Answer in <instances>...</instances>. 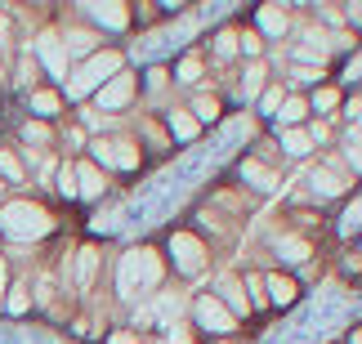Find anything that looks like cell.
I'll return each instance as SVG.
<instances>
[{
    "mask_svg": "<svg viewBox=\"0 0 362 344\" xmlns=\"http://www.w3.org/2000/svg\"><path fill=\"white\" fill-rule=\"evenodd\" d=\"M0 228H5L13 242H36V237H49L54 232V219H49V210H40L32 201H9L5 210H0Z\"/></svg>",
    "mask_w": 362,
    "mask_h": 344,
    "instance_id": "1",
    "label": "cell"
},
{
    "mask_svg": "<svg viewBox=\"0 0 362 344\" xmlns=\"http://www.w3.org/2000/svg\"><path fill=\"white\" fill-rule=\"evenodd\" d=\"M112 76H121V54H117V49H103V54H94V59L72 76L67 94H90L99 81H112Z\"/></svg>",
    "mask_w": 362,
    "mask_h": 344,
    "instance_id": "2",
    "label": "cell"
},
{
    "mask_svg": "<svg viewBox=\"0 0 362 344\" xmlns=\"http://www.w3.org/2000/svg\"><path fill=\"white\" fill-rule=\"evenodd\" d=\"M170 255H175L179 273H202V264H206V246L192 237V232H175V237H170Z\"/></svg>",
    "mask_w": 362,
    "mask_h": 344,
    "instance_id": "3",
    "label": "cell"
},
{
    "mask_svg": "<svg viewBox=\"0 0 362 344\" xmlns=\"http://www.w3.org/2000/svg\"><path fill=\"white\" fill-rule=\"evenodd\" d=\"M197 322L206 326V331H219V336L238 326V318H233V313L219 304V295H202V299H197Z\"/></svg>",
    "mask_w": 362,
    "mask_h": 344,
    "instance_id": "4",
    "label": "cell"
},
{
    "mask_svg": "<svg viewBox=\"0 0 362 344\" xmlns=\"http://www.w3.org/2000/svg\"><path fill=\"white\" fill-rule=\"evenodd\" d=\"M139 286H144V251H130L121 259V278H117V291L130 299V295H139Z\"/></svg>",
    "mask_w": 362,
    "mask_h": 344,
    "instance_id": "5",
    "label": "cell"
},
{
    "mask_svg": "<svg viewBox=\"0 0 362 344\" xmlns=\"http://www.w3.org/2000/svg\"><path fill=\"white\" fill-rule=\"evenodd\" d=\"M134 99V81L130 76H112V81H107V85L99 90V107H107V112H112V107H125V103H130Z\"/></svg>",
    "mask_w": 362,
    "mask_h": 344,
    "instance_id": "6",
    "label": "cell"
},
{
    "mask_svg": "<svg viewBox=\"0 0 362 344\" xmlns=\"http://www.w3.org/2000/svg\"><path fill=\"white\" fill-rule=\"evenodd\" d=\"M36 49H40V63H45V67H49V72L59 76V81H67V49L59 45V40H54V36H45Z\"/></svg>",
    "mask_w": 362,
    "mask_h": 344,
    "instance_id": "7",
    "label": "cell"
},
{
    "mask_svg": "<svg viewBox=\"0 0 362 344\" xmlns=\"http://www.w3.org/2000/svg\"><path fill=\"white\" fill-rule=\"evenodd\" d=\"M81 9H90V18L103 23V27H125L130 23V9L125 5H81Z\"/></svg>",
    "mask_w": 362,
    "mask_h": 344,
    "instance_id": "8",
    "label": "cell"
},
{
    "mask_svg": "<svg viewBox=\"0 0 362 344\" xmlns=\"http://www.w3.org/2000/svg\"><path fill=\"white\" fill-rule=\"evenodd\" d=\"M103 174L94 170V166H81L76 170V197H103Z\"/></svg>",
    "mask_w": 362,
    "mask_h": 344,
    "instance_id": "9",
    "label": "cell"
},
{
    "mask_svg": "<svg viewBox=\"0 0 362 344\" xmlns=\"http://www.w3.org/2000/svg\"><path fill=\"white\" fill-rule=\"evenodd\" d=\"M259 27H264L269 36H282L286 27H291V18H286L282 5H259Z\"/></svg>",
    "mask_w": 362,
    "mask_h": 344,
    "instance_id": "10",
    "label": "cell"
},
{
    "mask_svg": "<svg viewBox=\"0 0 362 344\" xmlns=\"http://www.w3.org/2000/svg\"><path fill=\"white\" fill-rule=\"evenodd\" d=\"M277 255H282L286 264H304V259H309V242L304 237H277Z\"/></svg>",
    "mask_w": 362,
    "mask_h": 344,
    "instance_id": "11",
    "label": "cell"
},
{
    "mask_svg": "<svg viewBox=\"0 0 362 344\" xmlns=\"http://www.w3.org/2000/svg\"><path fill=\"white\" fill-rule=\"evenodd\" d=\"M94 268H99V251L86 246V251L76 255V286H90L94 282Z\"/></svg>",
    "mask_w": 362,
    "mask_h": 344,
    "instance_id": "12",
    "label": "cell"
},
{
    "mask_svg": "<svg viewBox=\"0 0 362 344\" xmlns=\"http://www.w3.org/2000/svg\"><path fill=\"white\" fill-rule=\"evenodd\" d=\"M313 188H317V192H322V197H340V192H344V188H349V184H344V179H340V174H331V170L322 166V170H313Z\"/></svg>",
    "mask_w": 362,
    "mask_h": 344,
    "instance_id": "13",
    "label": "cell"
},
{
    "mask_svg": "<svg viewBox=\"0 0 362 344\" xmlns=\"http://www.w3.org/2000/svg\"><path fill=\"white\" fill-rule=\"evenodd\" d=\"M269 299L273 304H291V299H296V282L282 278V273H273L269 278Z\"/></svg>",
    "mask_w": 362,
    "mask_h": 344,
    "instance_id": "14",
    "label": "cell"
},
{
    "mask_svg": "<svg viewBox=\"0 0 362 344\" xmlns=\"http://www.w3.org/2000/svg\"><path fill=\"white\" fill-rule=\"evenodd\" d=\"M282 148L291 157H309V148H313V139L304 130H282Z\"/></svg>",
    "mask_w": 362,
    "mask_h": 344,
    "instance_id": "15",
    "label": "cell"
},
{
    "mask_svg": "<svg viewBox=\"0 0 362 344\" xmlns=\"http://www.w3.org/2000/svg\"><path fill=\"white\" fill-rule=\"evenodd\" d=\"M219 291H224V299H228V313H233V318H242V313H250V299L242 295V286H238V282H224Z\"/></svg>",
    "mask_w": 362,
    "mask_h": 344,
    "instance_id": "16",
    "label": "cell"
},
{
    "mask_svg": "<svg viewBox=\"0 0 362 344\" xmlns=\"http://www.w3.org/2000/svg\"><path fill=\"white\" fill-rule=\"evenodd\" d=\"M32 107H36L40 117H54V112L63 107V99H59L54 90H32Z\"/></svg>",
    "mask_w": 362,
    "mask_h": 344,
    "instance_id": "17",
    "label": "cell"
},
{
    "mask_svg": "<svg viewBox=\"0 0 362 344\" xmlns=\"http://www.w3.org/2000/svg\"><path fill=\"white\" fill-rule=\"evenodd\" d=\"M170 130L179 139H192V134H197V121H192V112H170Z\"/></svg>",
    "mask_w": 362,
    "mask_h": 344,
    "instance_id": "18",
    "label": "cell"
},
{
    "mask_svg": "<svg viewBox=\"0 0 362 344\" xmlns=\"http://www.w3.org/2000/svg\"><path fill=\"white\" fill-rule=\"evenodd\" d=\"M282 103H286V94H282V85H269V90H264V99H259V107H264V117L282 112Z\"/></svg>",
    "mask_w": 362,
    "mask_h": 344,
    "instance_id": "19",
    "label": "cell"
},
{
    "mask_svg": "<svg viewBox=\"0 0 362 344\" xmlns=\"http://www.w3.org/2000/svg\"><path fill=\"white\" fill-rule=\"evenodd\" d=\"M94 45H99V40H94L90 32H81V27H76V32H67V49H72V54H90Z\"/></svg>",
    "mask_w": 362,
    "mask_h": 344,
    "instance_id": "20",
    "label": "cell"
},
{
    "mask_svg": "<svg viewBox=\"0 0 362 344\" xmlns=\"http://www.w3.org/2000/svg\"><path fill=\"white\" fill-rule=\"evenodd\" d=\"M242 179H250V184H259V188H273V174L259 166V161H246L242 166Z\"/></svg>",
    "mask_w": 362,
    "mask_h": 344,
    "instance_id": "21",
    "label": "cell"
},
{
    "mask_svg": "<svg viewBox=\"0 0 362 344\" xmlns=\"http://www.w3.org/2000/svg\"><path fill=\"white\" fill-rule=\"evenodd\" d=\"M5 304H9V313H27V309H32V291H27V286H13Z\"/></svg>",
    "mask_w": 362,
    "mask_h": 344,
    "instance_id": "22",
    "label": "cell"
},
{
    "mask_svg": "<svg viewBox=\"0 0 362 344\" xmlns=\"http://www.w3.org/2000/svg\"><path fill=\"white\" fill-rule=\"evenodd\" d=\"M0 174L13 179V184H23V161L13 157V153H0Z\"/></svg>",
    "mask_w": 362,
    "mask_h": 344,
    "instance_id": "23",
    "label": "cell"
},
{
    "mask_svg": "<svg viewBox=\"0 0 362 344\" xmlns=\"http://www.w3.org/2000/svg\"><path fill=\"white\" fill-rule=\"evenodd\" d=\"M304 112H309V103H304V99H286V103H282V121H286V126L304 121Z\"/></svg>",
    "mask_w": 362,
    "mask_h": 344,
    "instance_id": "24",
    "label": "cell"
},
{
    "mask_svg": "<svg viewBox=\"0 0 362 344\" xmlns=\"http://www.w3.org/2000/svg\"><path fill=\"white\" fill-rule=\"evenodd\" d=\"M23 139L27 143H49V126H45V121H27V126H23Z\"/></svg>",
    "mask_w": 362,
    "mask_h": 344,
    "instance_id": "25",
    "label": "cell"
},
{
    "mask_svg": "<svg viewBox=\"0 0 362 344\" xmlns=\"http://www.w3.org/2000/svg\"><path fill=\"white\" fill-rule=\"evenodd\" d=\"M197 121H219V99L215 94H202L197 99Z\"/></svg>",
    "mask_w": 362,
    "mask_h": 344,
    "instance_id": "26",
    "label": "cell"
},
{
    "mask_svg": "<svg viewBox=\"0 0 362 344\" xmlns=\"http://www.w3.org/2000/svg\"><path fill=\"white\" fill-rule=\"evenodd\" d=\"M215 54L219 59H233V54H238V32H219L215 36Z\"/></svg>",
    "mask_w": 362,
    "mask_h": 344,
    "instance_id": "27",
    "label": "cell"
},
{
    "mask_svg": "<svg viewBox=\"0 0 362 344\" xmlns=\"http://www.w3.org/2000/svg\"><path fill=\"white\" fill-rule=\"evenodd\" d=\"M94 161H103V166H117V143H107V139H94Z\"/></svg>",
    "mask_w": 362,
    "mask_h": 344,
    "instance_id": "28",
    "label": "cell"
},
{
    "mask_svg": "<svg viewBox=\"0 0 362 344\" xmlns=\"http://www.w3.org/2000/svg\"><path fill=\"white\" fill-rule=\"evenodd\" d=\"M259 85H264V63H250V67H246L242 90H246V94H259Z\"/></svg>",
    "mask_w": 362,
    "mask_h": 344,
    "instance_id": "29",
    "label": "cell"
},
{
    "mask_svg": "<svg viewBox=\"0 0 362 344\" xmlns=\"http://www.w3.org/2000/svg\"><path fill=\"white\" fill-rule=\"evenodd\" d=\"M59 192L63 197H76V166H59Z\"/></svg>",
    "mask_w": 362,
    "mask_h": 344,
    "instance_id": "30",
    "label": "cell"
},
{
    "mask_svg": "<svg viewBox=\"0 0 362 344\" xmlns=\"http://www.w3.org/2000/svg\"><path fill=\"white\" fill-rule=\"evenodd\" d=\"M291 59H296V63H322V59H327V49H322V45H300L296 54H291Z\"/></svg>",
    "mask_w": 362,
    "mask_h": 344,
    "instance_id": "31",
    "label": "cell"
},
{
    "mask_svg": "<svg viewBox=\"0 0 362 344\" xmlns=\"http://www.w3.org/2000/svg\"><path fill=\"white\" fill-rule=\"evenodd\" d=\"M197 76H202V59H197V54H188V59L179 63V81H197Z\"/></svg>",
    "mask_w": 362,
    "mask_h": 344,
    "instance_id": "32",
    "label": "cell"
},
{
    "mask_svg": "<svg viewBox=\"0 0 362 344\" xmlns=\"http://www.w3.org/2000/svg\"><path fill=\"white\" fill-rule=\"evenodd\" d=\"M117 166H121V170H134V166H139V153H134L130 143H117Z\"/></svg>",
    "mask_w": 362,
    "mask_h": 344,
    "instance_id": "33",
    "label": "cell"
},
{
    "mask_svg": "<svg viewBox=\"0 0 362 344\" xmlns=\"http://www.w3.org/2000/svg\"><path fill=\"white\" fill-rule=\"evenodd\" d=\"M238 49H246L250 59H259V49H264V45H259V36H255V32H242V36H238Z\"/></svg>",
    "mask_w": 362,
    "mask_h": 344,
    "instance_id": "34",
    "label": "cell"
},
{
    "mask_svg": "<svg viewBox=\"0 0 362 344\" xmlns=\"http://www.w3.org/2000/svg\"><path fill=\"white\" fill-rule=\"evenodd\" d=\"M336 103H340V94H336V90H322V94L313 99V107H317V112H331Z\"/></svg>",
    "mask_w": 362,
    "mask_h": 344,
    "instance_id": "35",
    "label": "cell"
},
{
    "mask_svg": "<svg viewBox=\"0 0 362 344\" xmlns=\"http://www.w3.org/2000/svg\"><path fill=\"white\" fill-rule=\"evenodd\" d=\"M18 76H23V81H36V63H32V59H23V67H18Z\"/></svg>",
    "mask_w": 362,
    "mask_h": 344,
    "instance_id": "36",
    "label": "cell"
},
{
    "mask_svg": "<svg viewBox=\"0 0 362 344\" xmlns=\"http://www.w3.org/2000/svg\"><path fill=\"white\" fill-rule=\"evenodd\" d=\"M112 344H139V336H134V331H117Z\"/></svg>",
    "mask_w": 362,
    "mask_h": 344,
    "instance_id": "37",
    "label": "cell"
},
{
    "mask_svg": "<svg viewBox=\"0 0 362 344\" xmlns=\"http://www.w3.org/2000/svg\"><path fill=\"white\" fill-rule=\"evenodd\" d=\"M349 166H354V170H362V148H349Z\"/></svg>",
    "mask_w": 362,
    "mask_h": 344,
    "instance_id": "38",
    "label": "cell"
},
{
    "mask_svg": "<svg viewBox=\"0 0 362 344\" xmlns=\"http://www.w3.org/2000/svg\"><path fill=\"white\" fill-rule=\"evenodd\" d=\"M344 18H349V23H358V27H362V5H349V13H344Z\"/></svg>",
    "mask_w": 362,
    "mask_h": 344,
    "instance_id": "39",
    "label": "cell"
},
{
    "mask_svg": "<svg viewBox=\"0 0 362 344\" xmlns=\"http://www.w3.org/2000/svg\"><path fill=\"white\" fill-rule=\"evenodd\" d=\"M9 40V23H5V13H0V45Z\"/></svg>",
    "mask_w": 362,
    "mask_h": 344,
    "instance_id": "40",
    "label": "cell"
},
{
    "mask_svg": "<svg viewBox=\"0 0 362 344\" xmlns=\"http://www.w3.org/2000/svg\"><path fill=\"white\" fill-rule=\"evenodd\" d=\"M0 295H5V259H0Z\"/></svg>",
    "mask_w": 362,
    "mask_h": 344,
    "instance_id": "41",
    "label": "cell"
},
{
    "mask_svg": "<svg viewBox=\"0 0 362 344\" xmlns=\"http://www.w3.org/2000/svg\"><path fill=\"white\" fill-rule=\"evenodd\" d=\"M354 344H362V331H354Z\"/></svg>",
    "mask_w": 362,
    "mask_h": 344,
    "instance_id": "42",
    "label": "cell"
},
{
    "mask_svg": "<svg viewBox=\"0 0 362 344\" xmlns=\"http://www.w3.org/2000/svg\"><path fill=\"white\" fill-rule=\"evenodd\" d=\"M0 188H5V184H0Z\"/></svg>",
    "mask_w": 362,
    "mask_h": 344,
    "instance_id": "43",
    "label": "cell"
}]
</instances>
